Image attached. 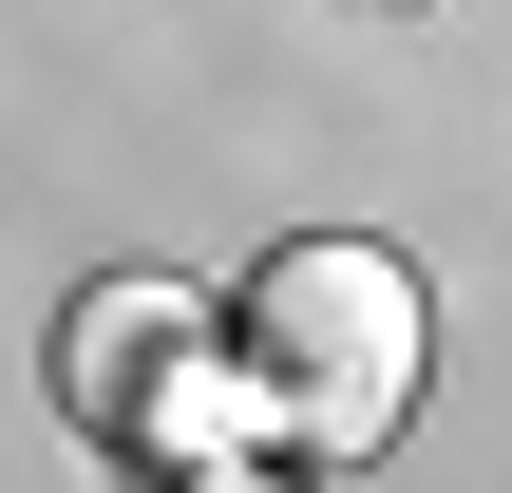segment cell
<instances>
[{"label":"cell","mask_w":512,"mask_h":493,"mask_svg":"<svg viewBox=\"0 0 512 493\" xmlns=\"http://www.w3.org/2000/svg\"><path fill=\"white\" fill-rule=\"evenodd\" d=\"M76 418H95V437L209 456V437L266 418V361H209V323H190L171 285H114V304H76Z\"/></svg>","instance_id":"7a4b0ae2"},{"label":"cell","mask_w":512,"mask_h":493,"mask_svg":"<svg viewBox=\"0 0 512 493\" xmlns=\"http://www.w3.org/2000/svg\"><path fill=\"white\" fill-rule=\"evenodd\" d=\"M247 361H266V418H285V437L361 456V437H399V399H418V285H399L380 247H285L266 304H247Z\"/></svg>","instance_id":"6da1fadb"}]
</instances>
